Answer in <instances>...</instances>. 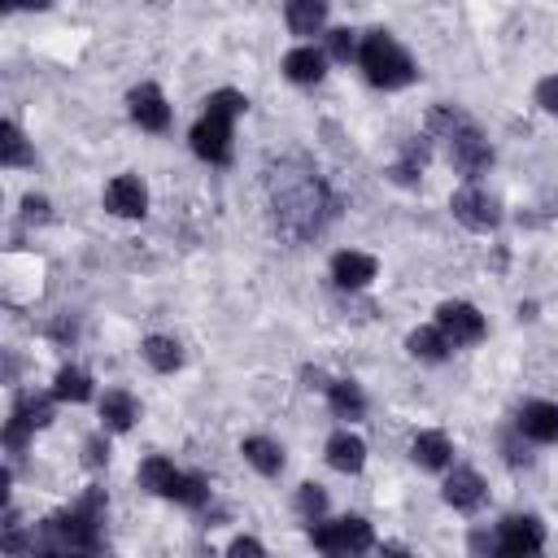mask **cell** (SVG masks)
Here are the masks:
<instances>
[{
	"mask_svg": "<svg viewBox=\"0 0 558 558\" xmlns=\"http://www.w3.org/2000/svg\"><path fill=\"white\" fill-rule=\"evenodd\" d=\"M0 161H4V166H31V161H35V153L26 148V135H22L13 122L0 126Z\"/></svg>",
	"mask_w": 558,
	"mask_h": 558,
	"instance_id": "83f0119b",
	"label": "cell"
},
{
	"mask_svg": "<svg viewBox=\"0 0 558 558\" xmlns=\"http://www.w3.org/2000/svg\"><path fill=\"white\" fill-rule=\"evenodd\" d=\"M22 209H26V218H35V222H44V218H48V201H44V196H26V201H22Z\"/></svg>",
	"mask_w": 558,
	"mask_h": 558,
	"instance_id": "d6a6232c",
	"label": "cell"
},
{
	"mask_svg": "<svg viewBox=\"0 0 558 558\" xmlns=\"http://www.w3.org/2000/svg\"><path fill=\"white\" fill-rule=\"evenodd\" d=\"M283 17L292 35H318L327 22V0H283Z\"/></svg>",
	"mask_w": 558,
	"mask_h": 558,
	"instance_id": "44dd1931",
	"label": "cell"
},
{
	"mask_svg": "<svg viewBox=\"0 0 558 558\" xmlns=\"http://www.w3.org/2000/svg\"><path fill=\"white\" fill-rule=\"evenodd\" d=\"M144 362H148L153 371L170 375V371L183 366V349H179V340H170V336H148V340H144Z\"/></svg>",
	"mask_w": 558,
	"mask_h": 558,
	"instance_id": "484cf974",
	"label": "cell"
},
{
	"mask_svg": "<svg viewBox=\"0 0 558 558\" xmlns=\"http://www.w3.org/2000/svg\"><path fill=\"white\" fill-rule=\"evenodd\" d=\"M375 270H379V262H375L371 253H357V248H344V253L331 257V279H336V288H344V292L366 288V283L375 279Z\"/></svg>",
	"mask_w": 558,
	"mask_h": 558,
	"instance_id": "9a60e30c",
	"label": "cell"
},
{
	"mask_svg": "<svg viewBox=\"0 0 558 558\" xmlns=\"http://www.w3.org/2000/svg\"><path fill=\"white\" fill-rule=\"evenodd\" d=\"M536 105H541L545 113H558V74H549V78L536 83Z\"/></svg>",
	"mask_w": 558,
	"mask_h": 558,
	"instance_id": "1f68e13d",
	"label": "cell"
},
{
	"mask_svg": "<svg viewBox=\"0 0 558 558\" xmlns=\"http://www.w3.org/2000/svg\"><path fill=\"white\" fill-rule=\"evenodd\" d=\"M4 9H48V0H4Z\"/></svg>",
	"mask_w": 558,
	"mask_h": 558,
	"instance_id": "e575fe53",
	"label": "cell"
},
{
	"mask_svg": "<svg viewBox=\"0 0 558 558\" xmlns=\"http://www.w3.org/2000/svg\"><path fill=\"white\" fill-rule=\"evenodd\" d=\"M427 135H440V140H445L453 170L466 174V179H480V174L493 166V148H488L484 131H480L462 109H453V105H436V109L427 113Z\"/></svg>",
	"mask_w": 558,
	"mask_h": 558,
	"instance_id": "3957f363",
	"label": "cell"
},
{
	"mask_svg": "<svg viewBox=\"0 0 558 558\" xmlns=\"http://www.w3.org/2000/svg\"><path fill=\"white\" fill-rule=\"evenodd\" d=\"M140 484L157 497H170L187 510H201L209 506V480L196 475V471H179L170 458H144L140 462Z\"/></svg>",
	"mask_w": 558,
	"mask_h": 558,
	"instance_id": "8992f818",
	"label": "cell"
},
{
	"mask_svg": "<svg viewBox=\"0 0 558 558\" xmlns=\"http://www.w3.org/2000/svg\"><path fill=\"white\" fill-rule=\"evenodd\" d=\"M244 92L235 87H218L209 100H205V113L196 118L192 126V153L209 166H227L231 161V140H235V118L244 113Z\"/></svg>",
	"mask_w": 558,
	"mask_h": 558,
	"instance_id": "277c9868",
	"label": "cell"
},
{
	"mask_svg": "<svg viewBox=\"0 0 558 558\" xmlns=\"http://www.w3.org/2000/svg\"><path fill=\"white\" fill-rule=\"evenodd\" d=\"M283 74H288L292 83L310 87V83H318V78L327 74V57H323L314 44H301V48H292V52L283 57Z\"/></svg>",
	"mask_w": 558,
	"mask_h": 558,
	"instance_id": "e0dca14e",
	"label": "cell"
},
{
	"mask_svg": "<svg viewBox=\"0 0 558 558\" xmlns=\"http://www.w3.org/2000/svg\"><path fill=\"white\" fill-rule=\"evenodd\" d=\"M240 453H244V462H248L257 475H279V471H283V449H279L270 436H244Z\"/></svg>",
	"mask_w": 558,
	"mask_h": 558,
	"instance_id": "7402d4cb",
	"label": "cell"
},
{
	"mask_svg": "<svg viewBox=\"0 0 558 558\" xmlns=\"http://www.w3.org/2000/svg\"><path fill=\"white\" fill-rule=\"evenodd\" d=\"M514 427L536 445H558V405L554 401H523Z\"/></svg>",
	"mask_w": 558,
	"mask_h": 558,
	"instance_id": "5bb4252c",
	"label": "cell"
},
{
	"mask_svg": "<svg viewBox=\"0 0 558 558\" xmlns=\"http://www.w3.org/2000/svg\"><path fill=\"white\" fill-rule=\"evenodd\" d=\"M449 209H453V218H458L466 231H493V227L501 222L497 201H493L484 187H475V183L458 187V192H453V201H449Z\"/></svg>",
	"mask_w": 558,
	"mask_h": 558,
	"instance_id": "9c48e42d",
	"label": "cell"
},
{
	"mask_svg": "<svg viewBox=\"0 0 558 558\" xmlns=\"http://www.w3.org/2000/svg\"><path fill=\"white\" fill-rule=\"evenodd\" d=\"M545 549V527L532 514H510L493 532V554H536Z\"/></svg>",
	"mask_w": 558,
	"mask_h": 558,
	"instance_id": "30bf717a",
	"label": "cell"
},
{
	"mask_svg": "<svg viewBox=\"0 0 558 558\" xmlns=\"http://www.w3.org/2000/svg\"><path fill=\"white\" fill-rule=\"evenodd\" d=\"M31 554H100L105 549V488H87L70 510L39 523Z\"/></svg>",
	"mask_w": 558,
	"mask_h": 558,
	"instance_id": "7a4b0ae2",
	"label": "cell"
},
{
	"mask_svg": "<svg viewBox=\"0 0 558 558\" xmlns=\"http://www.w3.org/2000/svg\"><path fill=\"white\" fill-rule=\"evenodd\" d=\"M48 418H52V401H48V397H17V401H13V414H9V423H4V445L17 453V449L31 440V432L48 427Z\"/></svg>",
	"mask_w": 558,
	"mask_h": 558,
	"instance_id": "8fae6325",
	"label": "cell"
},
{
	"mask_svg": "<svg viewBox=\"0 0 558 558\" xmlns=\"http://www.w3.org/2000/svg\"><path fill=\"white\" fill-rule=\"evenodd\" d=\"M83 462L87 466H105L109 462V440L105 436H87L83 440Z\"/></svg>",
	"mask_w": 558,
	"mask_h": 558,
	"instance_id": "4dcf8cb0",
	"label": "cell"
},
{
	"mask_svg": "<svg viewBox=\"0 0 558 558\" xmlns=\"http://www.w3.org/2000/svg\"><path fill=\"white\" fill-rule=\"evenodd\" d=\"M100 418H105V427L126 432V427L140 418V405H135V397H131L126 388H109V392L100 397Z\"/></svg>",
	"mask_w": 558,
	"mask_h": 558,
	"instance_id": "cb8c5ba5",
	"label": "cell"
},
{
	"mask_svg": "<svg viewBox=\"0 0 558 558\" xmlns=\"http://www.w3.org/2000/svg\"><path fill=\"white\" fill-rule=\"evenodd\" d=\"M126 105H131V118H135L140 131H166L170 126V105H166V96H161L157 83H140L126 96Z\"/></svg>",
	"mask_w": 558,
	"mask_h": 558,
	"instance_id": "7c38bea8",
	"label": "cell"
},
{
	"mask_svg": "<svg viewBox=\"0 0 558 558\" xmlns=\"http://www.w3.org/2000/svg\"><path fill=\"white\" fill-rule=\"evenodd\" d=\"M327 462H331L336 471H344V475H357L362 462H366V445H362V436H353V432H336V436L327 440Z\"/></svg>",
	"mask_w": 558,
	"mask_h": 558,
	"instance_id": "ffe728a7",
	"label": "cell"
},
{
	"mask_svg": "<svg viewBox=\"0 0 558 558\" xmlns=\"http://www.w3.org/2000/svg\"><path fill=\"white\" fill-rule=\"evenodd\" d=\"M410 458H414L423 471H445L449 458H453V445H449L445 432H418V436L410 440Z\"/></svg>",
	"mask_w": 558,
	"mask_h": 558,
	"instance_id": "d6986e66",
	"label": "cell"
},
{
	"mask_svg": "<svg viewBox=\"0 0 558 558\" xmlns=\"http://www.w3.org/2000/svg\"><path fill=\"white\" fill-rule=\"evenodd\" d=\"M52 397L57 401H87L92 397V375L83 366H61L57 384H52Z\"/></svg>",
	"mask_w": 558,
	"mask_h": 558,
	"instance_id": "4316f807",
	"label": "cell"
},
{
	"mask_svg": "<svg viewBox=\"0 0 558 558\" xmlns=\"http://www.w3.org/2000/svg\"><path fill=\"white\" fill-rule=\"evenodd\" d=\"M310 541L323 554H366L375 545L371 523L357 519V514H344V519H331V523L318 519V527H310Z\"/></svg>",
	"mask_w": 558,
	"mask_h": 558,
	"instance_id": "52a82bcc",
	"label": "cell"
},
{
	"mask_svg": "<svg viewBox=\"0 0 558 558\" xmlns=\"http://www.w3.org/2000/svg\"><path fill=\"white\" fill-rule=\"evenodd\" d=\"M105 209L118 214V218H144V209H148V192H144V183H140L135 174H118V179H109V187H105Z\"/></svg>",
	"mask_w": 558,
	"mask_h": 558,
	"instance_id": "4fadbf2b",
	"label": "cell"
},
{
	"mask_svg": "<svg viewBox=\"0 0 558 558\" xmlns=\"http://www.w3.org/2000/svg\"><path fill=\"white\" fill-rule=\"evenodd\" d=\"M227 549H231V554H266V545H262V541H253V536H235Z\"/></svg>",
	"mask_w": 558,
	"mask_h": 558,
	"instance_id": "836d02e7",
	"label": "cell"
},
{
	"mask_svg": "<svg viewBox=\"0 0 558 558\" xmlns=\"http://www.w3.org/2000/svg\"><path fill=\"white\" fill-rule=\"evenodd\" d=\"M484 497H488V488H484L480 471H471V466H453V471H449V480H445V501H449L453 510L471 514V510L484 506Z\"/></svg>",
	"mask_w": 558,
	"mask_h": 558,
	"instance_id": "2e32d148",
	"label": "cell"
},
{
	"mask_svg": "<svg viewBox=\"0 0 558 558\" xmlns=\"http://www.w3.org/2000/svg\"><path fill=\"white\" fill-rule=\"evenodd\" d=\"M405 349H410V357H418V362H445L453 344L445 340L440 327H418V331L405 336Z\"/></svg>",
	"mask_w": 558,
	"mask_h": 558,
	"instance_id": "d4e9b609",
	"label": "cell"
},
{
	"mask_svg": "<svg viewBox=\"0 0 558 558\" xmlns=\"http://www.w3.org/2000/svg\"><path fill=\"white\" fill-rule=\"evenodd\" d=\"M357 65L366 74L371 87H384V92H397V87H410L414 83V61L410 52L388 35V31H366L362 44H357Z\"/></svg>",
	"mask_w": 558,
	"mask_h": 558,
	"instance_id": "5b68a950",
	"label": "cell"
},
{
	"mask_svg": "<svg viewBox=\"0 0 558 558\" xmlns=\"http://www.w3.org/2000/svg\"><path fill=\"white\" fill-rule=\"evenodd\" d=\"M327 52L336 57V61H349V57H357V39H353V31H327Z\"/></svg>",
	"mask_w": 558,
	"mask_h": 558,
	"instance_id": "f546056e",
	"label": "cell"
},
{
	"mask_svg": "<svg viewBox=\"0 0 558 558\" xmlns=\"http://www.w3.org/2000/svg\"><path fill=\"white\" fill-rule=\"evenodd\" d=\"M327 401L336 418H362L366 414V392L353 379H327Z\"/></svg>",
	"mask_w": 558,
	"mask_h": 558,
	"instance_id": "603a6c76",
	"label": "cell"
},
{
	"mask_svg": "<svg viewBox=\"0 0 558 558\" xmlns=\"http://www.w3.org/2000/svg\"><path fill=\"white\" fill-rule=\"evenodd\" d=\"M336 209H340L336 192L301 157H283L270 170V214H275V231L283 240L305 244V240L323 235L327 222L336 218Z\"/></svg>",
	"mask_w": 558,
	"mask_h": 558,
	"instance_id": "6da1fadb",
	"label": "cell"
},
{
	"mask_svg": "<svg viewBox=\"0 0 558 558\" xmlns=\"http://www.w3.org/2000/svg\"><path fill=\"white\" fill-rule=\"evenodd\" d=\"M436 327L445 331V340H449L453 349H458V344H480L484 331H488L484 314H480L471 301H445V305L436 310Z\"/></svg>",
	"mask_w": 558,
	"mask_h": 558,
	"instance_id": "ba28073f",
	"label": "cell"
},
{
	"mask_svg": "<svg viewBox=\"0 0 558 558\" xmlns=\"http://www.w3.org/2000/svg\"><path fill=\"white\" fill-rule=\"evenodd\" d=\"M427 153H432L427 135H414V140H405V144H401V157H397V161L388 166L392 183H401V187L418 183V174H423V166H427Z\"/></svg>",
	"mask_w": 558,
	"mask_h": 558,
	"instance_id": "ac0fdd59",
	"label": "cell"
},
{
	"mask_svg": "<svg viewBox=\"0 0 558 558\" xmlns=\"http://www.w3.org/2000/svg\"><path fill=\"white\" fill-rule=\"evenodd\" d=\"M323 510H327V493H323L318 484H301V488H296V514L310 519V523H318Z\"/></svg>",
	"mask_w": 558,
	"mask_h": 558,
	"instance_id": "f1b7e54d",
	"label": "cell"
}]
</instances>
